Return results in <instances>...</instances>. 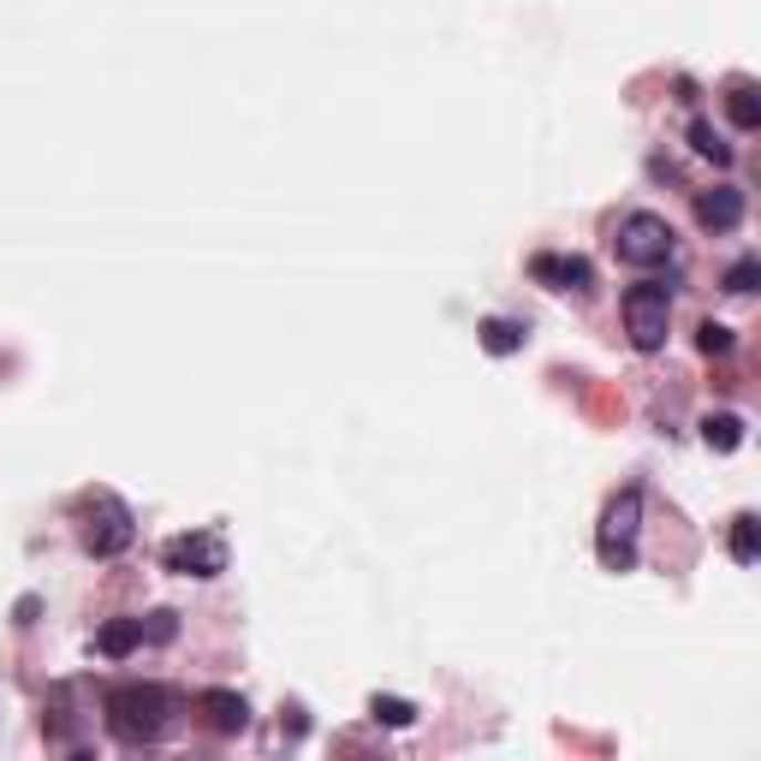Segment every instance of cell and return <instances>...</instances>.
<instances>
[{
  "label": "cell",
  "mask_w": 761,
  "mask_h": 761,
  "mask_svg": "<svg viewBox=\"0 0 761 761\" xmlns=\"http://www.w3.org/2000/svg\"><path fill=\"white\" fill-rule=\"evenodd\" d=\"M167 726V690L155 685H119L107 696V732L119 743H155Z\"/></svg>",
  "instance_id": "obj_1"
},
{
  "label": "cell",
  "mask_w": 761,
  "mask_h": 761,
  "mask_svg": "<svg viewBox=\"0 0 761 761\" xmlns=\"http://www.w3.org/2000/svg\"><path fill=\"white\" fill-rule=\"evenodd\" d=\"M77 530H84V548L95 560H119V553L132 548L137 523L125 512V500H114L107 488H90V494L77 500Z\"/></svg>",
  "instance_id": "obj_2"
},
{
  "label": "cell",
  "mask_w": 761,
  "mask_h": 761,
  "mask_svg": "<svg viewBox=\"0 0 761 761\" xmlns=\"http://www.w3.org/2000/svg\"><path fill=\"white\" fill-rule=\"evenodd\" d=\"M666 322H673V285L666 280H637L625 292V333L637 352H660L666 345Z\"/></svg>",
  "instance_id": "obj_3"
},
{
  "label": "cell",
  "mask_w": 761,
  "mask_h": 761,
  "mask_svg": "<svg viewBox=\"0 0 761 761\" xmlns=\"http://www.w3.org/2000/svg\"><path fill=\"white\" fill-rule=\"evenodd\" d=\"M613 250H618V262H630V268H655L673 257V227H666L660 215H625L618 220V232H613Z\"/></svg>",
  "instance_id": "obj_4"
},
{
  "label": "cell",
  "mask_w": 761,
  "mask_h": 761,
  "mask_svg": "<svg viewBox=\"0 0 761 761\" xmlns=\"http://www.w3.org/2000/svg\"><path fill=\"white\" fill-rule=\"evenodd\" d=\"M637 512H643V494L625 488V494L607 505V518H601L595 548H601V565L607 571H630V560H637V548H630V535H637Z\"/></svg>",
  "instance_id": "obj_5"
},
{
  "label": "cell",
  "mask_w": 761,
  "mask_h": 761,
  "mask_svg": "<svg viewBox=\"0 0 761 761\" xmlns=\"http://www.w3.org/2000/svg\"><path fill=\"white\" fill-rule=\"evenodd\" d=\"M161 565L179 571V577H220L227 571V542L215 530H190V535H173L161 548Z\"/></svg>",
  "instance_id": "obj_6"
},
{
  "label": "cell",
  "mask_w": 761,
  "mask_h": 761,
  "mask_svg": "<svg viewBox=\"0 0 761 761\" xmlns=\"http://www.w3.org/2000/svg\"><path fill=\"white\" fill-rule=\"evenodd\" d=\"M696 220H702L708 232H738L743 227V190L738 185L696 190Z\"/></svg>",
  "instance_id": "obj_7"
},
{
  "label": "cell",
  "mask_w": 761,
  "mask_h": 761,
  "mask_svg": "<svg viewBox=\"0 0 761 761\" xmlns=\"http://www.w3.org/2000/svg\"><path fill=\"white\" fill-rule=\"evenodd\" d=\"M530 274L548 285V292H583V285L595 280V268L583 257H553V250H542V257L530 262Z\"/></svg>",
  "instance_id": "obj_8"
},
{
  "label": "cell",
  "mask_w": 761,
  "mask_h": 761,
  "mask_svg": "<svg viewBox=\"0 0 761 761\" xmlns=\"http://www.w3.org/2000/svg\"><path fill=\"white\" fill-rule=\"evenodd\" d=\"M202 713L215 720V732H244V726H250L244 696H232V690H209V696H202Z\"/></svg>",
  "instance_id": "obj_9"
},
{
  "label": "cell",
  "mask_w": 761,
  "mask_h": 761,
  "mask_svg": "<svg viewBox=\"0 0 761 761\" xmlns=\"http://www.w3.org/2000/svg\"><path fill=\"white\" fill-rule=\"evenodd\" d=\"M726 114H732L738 132H755V125H761V102H755L750 77H732V84H726Z\"/></svg>",
  "instance_id": "obj_10"
},
{
  "label": "cell",
  "mask_w": 761,
  "mask_h": 761,
  "mask_svg": "<svg viewBox=\"0 0 761 761\" xmlns=\"http://www.w3.org/2000/svg\"><path fill=\"white\" fill-rule=\"evenodd\" d=\"M137 643H143V618H114V625H102V637H95V648H102L107 660H125Z\"/></svg>",
  "instance_id": "obj_11"
},
{
  "label": "cell",
  "mask_w": 761,
  "mask_h": 761,
  "mask_svg": "<svg viewBox=\"0 0 761 761\" xmlns=\"http://www.w3.org/2000/svg\"><path fill=\"white\" fill-rule=\"evenodd\" d=\"M755 535H761L755 512H738V518H732V560H738V565H755V553H761Z\"/></svg>",
  "instance_id": "obj_12"
},
{
  "label": "cell",
  "mask_w": 761,
  "mask_h": 761,
  "mask_svg": "<svg viewBox=\"0 0 761 761\" xmlns=\"http://www.w3.org/2000/svg\"><path fill=\"white\" fill-rule=\"evenodd\" d=\"M690 149H696V155H708V161H720V167L732 161V143H726L720 132H713L708 119H696V125H690Z\"/></svg>",
  "instance_id": "obj_13"
},
{
  "label": "cell",
  "mask_w": 761,
  "mask_h": 761,
  "mask_svg": "<svg viewBox=\"0 0 761 761\" xmlns=\"http://www.w3.org/2000/svg\"><path fill=\"white\" fill-rule=\"evenodd\" d=\"M708 447H720V452H738L743 447V417H708Z\"/></svg>",
  "instance_id": "obj_14"
},
{
  "label": "cell",
  "mask_w": 761,
  "mask_h": 761,
  "mask_svg": "<svg viewBox=\"0 0 761 761\" xmlns=\"http://www.w3.org/2000/svg\"><path fill=\"white\" fill-rule=\"evenodd\" d=\"M482 345H488L494 357H505V352H518V345H523V327H518V322H488V327H482Z\"/></svg>",
  "instance_id": "obj_15"
},
{
  "label": "cell",
  "mask_w": 761,
  "mask_h": 761,
  "mask_svg": "<svg viewBox=\"0 0 761 761\" xmlns=\"http://www.w3.org/2000/svg\"><path fill=\"white\" fill-rule=\"evenodd\" d=\"M375 720H387V726H410V702H393V696H375Z\"/></svg>",
  "instance_id": "obj_16"
},
{
  "label": "cell",
  "mask_w": 761,
  "mask_h": 761,
  "mask_svg": "<svg viewBox=\"0 0 761 761\" xmlns=\"http://www.w3.org/2000/svg\"><path fill=\"white\" fill-rule=\"evenodd\" d=\"M702 352H732V327H720V322H702Z\"/></svg>",
  "instance_id": "obj_17"
},
{
  "label": "cell",
  "mask_w": 761,
  "mask_h": 761,
  "mask_svg": "<svg viewBox=\"0 0 761 761\" xmlns=\"http://www.w3.org/2000/svg\"><path fill=\"white\" fill-rule=\"evenodd\" d=\"M726 292H738V298H750L755 292V262H738L732 274H726Z\"/></svg>",
  "instance_id": "obj_18"
}]
</instances>
